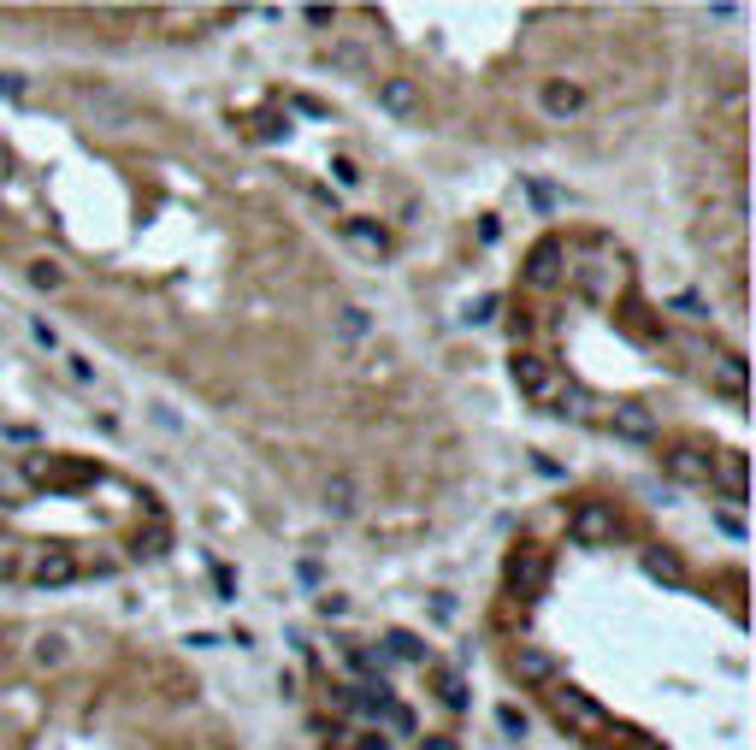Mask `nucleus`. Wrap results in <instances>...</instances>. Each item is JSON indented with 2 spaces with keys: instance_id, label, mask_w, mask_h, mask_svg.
Returning a JSON list of instances; mask_svg holds the SVG:
<instances>
[{
  "instance_id": "obj_12",
  "label": "nucleus",
  "mask_w": 756,
  "mask_h": 750,
  "mask_svg": "<svg viewBox=\"0 0 756 750\" xmlns=\"http://www.w3.org/2000/svg\"><path fill=\"white\" fill-rule=\"evenodd\" d=\"M709 390H721L727 402H745V355H715L709 361Z\"/></svg>"
},
{
  "instance_id": "obj_24",
  "label": "nucleus",
  "mask_w": 756,
  "mask_h": 750,
  "mask_svg": "<svg viewBox=\"0 0 756 750\" xmlns=\"http://www.w3.org/2000/svg\"><path fill=\"white\" fill-rule=\"evenodd\" d=\"M497 727H503L508 739H526V715H520L514 703H503V709H497Z\"/></svg>"
},
{
  "instance_id": "obj_36",
  "label": "nucleus",
  "mask_w": 756,
  "mask_h": 750,
  "mask_svg": "<svg viewBox=\"0 0 756 750\" xmlns=\"http://www.w3.org/2000/svg\"><path fill=\"white\" fill-rule=\"evenodd\" d=\"M0 95H6V101L24 95V77H18V71H0Z\"/></svg>"
},
{
  "instance_id": "obj_7",
  "label": "nucleus",
  "mask_w": 756,
  "mask_h": 750,
  "mask_svg": "<svg viewBox=\"0 0 756 750\" xmlns=\"http://www.w3.org/2000/svg\"><path fill=\"white\" fill-rule=\"evenodd\" d=\"M378 107L390 119H414L420 113V83L414 77H378Z\"/></svg>"
},
{
  "instance_id": "obj_33",
  "label": "nucleus",
  "mask_w": 756,
  "mask_h": 750,
  "mask_svg": "<svg viewBox=\"0 0 756 750\" xmlns=\"http://www.w3.org/2000/svg\"><path fill=\"white\" fill-rule=\"evenodd\" d=\"M432 615H438V621H455V597H449V591H432Z\"/></svg>"
},
{
  "instance_id": "obj_15",
  "label": "nucleus",
  "mask_w": 756,
  "mask_h": 750,
  "mask_svg": "<svg viewBox=\"0 0 756 750\" xmlns=\"http://www.w3.org/2000/svg\"><path fill=\"white\" fill-rule=\"evenodd\" d=\"M325 508H331V520H349V514L361 508V485H355V473H331V479H325Z\"/></svg>"
},
{
  "instance_id": "obj_30",
  "label": "nucleus",
  "mask_w": 756,
  "mask_h": 750,
  "mask_svg": "<svg viewBox=\"0 0 756 750\" xmlns=\"http://www.w3.org/2000/svg\"><path fill=\"white\" fill-rule=\"evenodd\" d=\"M331 60L343 65V71H367V54L361 48H331Z\"/></svg>"
},
{
  "instance_id": "obj_14",
  "label": "nucleus",
  "mask_w": 756,
  "mask_h": 750,
  "mask_svg": "<svg viewBox=\"0 0 756 750\" xmlns=\"http://www.w3.org/2000/svg\"><path fill=\"white\" fill-rule=\"evenodd\" d=\"M662 467H668V479H674V485H709V461H703L697 449H668V455H662Z\"/></svg>"
},
{
  "instance_id": "obj_38",
  "label": "nucleus",
  "mask_w": 756,
  "mask_h": 750,
  "mask_svg": "<svg viewBox=\"0 0 756 750\" xmlns=\"http://www.w3.org/2000/svg\"><path fill=\"white\" fill-rule=\"evenodd\" d=\"M308 24H337V6H308Z\"/></svg>"
},
{
  "instance_id": "obj_20",
  "label": "nucleus",
  "mask_w": 756,
  "mask_h": 750,
  "mask_svg": "<svg viewBox=\"0 0 756 750\" xmlns=\"http://www.w3.org/2000/svg\"><path fill=\"white\" fill-rule=\"evenodd\" d=\"M591 408H597V402H591V390H585V384H567L556 414H562V420H591Z\"/></svg>"
},
{
  "instance_id": "obj_25",
  "label": "nucleus",
  "mask_w": 756,
  "mask_h": 750,
  "mask_svg": "<svg viewBox=\"0 0 756 750\" xmlns=\"http://www.w3.org/2000/svg\"><path fill=\"white\" fill-rule=\"evenodd\" d=\"M136 556H166V526L160 520L148 526V538H136Z\"/></svg>"
},
{
  "instance_id": "obj_41",
  "label": "nucleus",
  "mask_w": 756,
  "mask_h": 750,
  "mask_svg": "<svg viewBox=\"0 0 756 750\" xmlns=\"http://www.w3.org/2000/svg\"><path fill=\"white\" fill-rule=\"evenodd\" d=\"M225 750H231V745H225Z\"/></svg>"
},
{
  "instance_id": "obj_35",
  "label": "nucleus",
  "mask_w": 756,
  "mask_h": 750,
  "mask_svg": "<svg viewBox=\"0 0 756 750\" xmlns=\"http://www.w3.org/2000/svg\"><path fill=\"white\" fill-rule=\"evenodd\" d=\"M290 107H296V113H308V119H331V113H325V107H319L314 95H296V101H290Z\"/></svg>"
},
{
  "instance_id": "obj_8",
  "label": "nucleus",
  "mask_w": 756,
  "mask_h": 750,
  "mask_svg": "<svg viewBox=\"0 0 756 750\" xmlns=\"http://www.w3.org/2000/svg\"><path fill=\"white\" fill-rule=\"evenodd\" d=\"M508 668H514V680H526V686H556V656L538 650V644H520V650L508 656Z\"/></svg>"
},
{
  "instance_id": "obj_19",
  "label": "nucleus",
  "mask_w": 756,
  "mask_h": 750,
  "mask_svg": "<svg viewBox=\"0 0 756 750\" xmlns=\"http://www.w3.org/2000/svg\"><path fill=\"white\" fill-rule=\"evenodd\" d=\"M432 680H438V697L449 709H467V680H461L455 668H432Z\"/></svg>"
},
{
  "instance_id": "obj_3",
  "label": "nucleus",
  "mask_w": 756,
  "mask_h": 750,
  "mask_svg": "<svg viewBox=\"0 0 756 750\" xmlns=\"http://www.w3.org/2000/svg\"><path fill=\"white\" fill-rule=\"evenodd\" d=\"M532 290H556V284H567V243L562 237H544V243H532V254H526V272H520Z\"/></svg>"
},
{
  "instance_id": "obj_21",
  "label": "nucleus",
  "mask_w": 756,
  "mask_h": 750,
  "mask_svg": "<svg viewBox=\"0 0 756 750\" xmlns=\"http://www.w3.org/2000/svg\"><path fill=\"white\" fill-rule=\"evenodd\" d=\"M30 284H36V290H60L65 272L54 266V260H30Z\"/></svg>"
},
{
  "instance_id": "obj_16",
  "label": "nucleus",
  "mask_w": 756,
  "mask_h": 750,
  "mask_svg": "<svg viewBox=\"0 0 756 750\" xmlns=\"http://www.w3.org/2000/svg\"><path fill=\"white\" fill-rule=\"evenodd\" d=\"M343 237L361 254H390V237H384V225H373V219H343Z\"/></svg>"
},
{
  "instance_id": "obj_27",
  "label": "nucleus",
  "mask_w": 756,
  "mask_h": 750,
  "mask_svg": "<svg viewBox=\"0 0 756 750\" xmlns=\"http://www.w3.org/2000/svg\"><path fill=\"white\" fill-rule=\"evenodd\" d=\"M331 172H337V184H343V189H355V184H361V166H355L349 154H337V160H331Z\"/></svg>"
},
{
  "instance_id": "obj_11",
  "label": "nucleus",
  "mask_w": 756,
  "mask_h": 750,
  "mask_svg": "<svg viewBox=\"0 0 756 750\" xmlns=\"http://www.w3.org/2000/svg\"><path fill=\"white\" fill-rule=\"evenodd\" d=\"M709 485H721L727 502H745V455H739V449L709 455Z\"/></svg>"
},
{
  "instance_id": "obj_39",
  "label": "nucleus",
  "mask_w": 756,
  "mask_h": 750,
  "mask_svg": "<svg viewBox=\"0 0 756 750\" xmlns=\"http://www.w3.org/2000/svg\"><path fill=\"white\" fill-rule=\"evenodd\" d=\"M343 750H390V745H384V733H367L361 745H343Z\"/></svg>"
},
{
  "instance_id": "obj_17",
  "label": "nucleus",
  "mask_w": 756,
  "mask_h": 750,
  "mask_svg": "<svg viewBox=\"0 0 756 750\" xmlns=\"http://www.w3.org/2000/svg\"><path fill=\"white\" fill-rule=\"evenodd\" d=\"M384 644H390V656H396V662H432L426 638H420V632H408V626H390V632H384Z\"/></svg>"
},
{
  "instance_id": "obj_28",
  "label": "nucleus",
  "mask_w": 756,
  "mask_h": 750,
  "mask_svg": "<svg viewBox=\"0 0 756 750\" xmlns=\"http://www.w3.org/2000/svg\"><path fill=\"white\" fill-rule=\"evenodd\" d=\"M674 308L686 313V319H697V325H703V319L715 313V308H709V302H703V296H674Z\"/></svg>"
},
{
  "instance_id": "obj_4",
  "label": "nucleus",
  "mask_w": 756,
  "mask_h": 750,
  "mask_svg": "<svg viewBox=\"0 0 756 750\" xmlns=\"http://www.w3.org/2000/svg\"><path fill=\"white\" fill-rule=\"evenodd\" d=\"M538 107H544V119L567 125V119H579V113H585V89H579V83H567V77H550V83L538 89Z\"/></svg>"
},
{
  "instance_id": "obj_31",
  "label": "nucleus",
  "mask_w": 756,
  "mask_h": 750,
  "mask_svg": "<svg viewBox=\"0 0 756 750\" xmlns=\"http://www.w3.org/2000/svg\"><path fill=\"white\" fill-rule=\"evenodd\" d=\"M497 308H503V296H479V308L467 313L473 325H485V319H497Z\"/></svg>"
},
{
  "instance_id": "obj_13",
  "label": "nucleus",
  "mask_w": 756,
  "mask_h": 750,
  "mask_svg": "<svg viewBox=\"0 0 756 750\" xmlns=\"http://www.w3.org/2000/svg\"><path fill=\"white\" fill-rule=\"evenodd\" d=\"M544 573H550V556L544 550H514L508 556V585H520V597H532L544 585Z\"/></svg>"
},
{
  "instance_id": "obj_18",
  "label": "nucleus",
  "mask_w": 756,
  "mask_h": 750,
  "mask_svg": "<svg viewBox=\"0 0 756 750\" xmlns=\"http://www.w3.org/2000/svg\"><path fill=\"white\" fill-rule=\"evenodd\" d=\"M644 573H650V579H662V585H686V567L674 562L668 550H644Z\"/></svg>"
},
{
  "instance_id": "obj_34",
  "label": "nucleus",
  "mask_w": 756,
  "mask_h": 750,
  "mask_svg": "<svg viewBox=\"0 0 756 750\" xmlns=\"http://www.w3.org/2000/svg\"><path fill=\"white\" fill-rule=\"evenodd\" d=\"M30 331H36V343H42V349H60V331H54V325H48V319H36V325H30Z\"/></svg>"
},
{
  "instance_id": "obj_37",
  "label": "nucleus",
  "mask_w": 756,
  "mask_h": 750,
  "mask_svg": "<svg viewBox=\"0 0 756 750\" xmlns=\"http://www.w3.org/2000/svg\"><path fill=\"white\" fill-rule=\"evenodd\" d=\"M526 189H532V201H538V207H544V213H550V207H556V189H550V184H526Z\"/></svg>"
},
{
  "instance_id": "obj_40",
  "label": "nucleus",
  "mask_w": 756,
  "mask_h": 750,
  "mask_svg": "<svg viewBox=\"0 0 756 750\" xmlns=\"http://www.w3.org/2000/svg\"><path fill=\"white\" fill-rule=\"evenodd\" d=\"M420 750H461L455 739H420Z\"/></svg>"
},
{
  "instance_id": "obj_9",
  "label": "nucleus",
  "mask_w": 756,
  "mask_h": 750,
  "mask_svg": "<svg viewBox=\"0 0 756 750\" xmlns=\"http://www.w3.org/2000/svg\"><path fill=\"white\" fill-rule=\"evenodd\" d=\"M77 573H83V567H77V556L54 544V550H36V562H30V573H24V579H36V585H71Z\"/></svg>"
},
{
  "instance_id": "obj_26",
  "label": "nucleus",
  "mask_w": 756,
  "mask_h": 750,
  "mask_svg": "<svg viewBox=\"0 0 756 750\" xmlns=\"http://www.w3.org/2000/svg\"><path fill=\"white\" fill-rule=\"evenodd\" d=\"M314 609L325 615V621H337V615H349V597H337V591H319V597H314Z\"/></svg>"
},
{
  "instance_id": "obj_2",
  "label": "nucleus",
  "mask_w": 756,
  "mask_h": 750,
  "mask_svg": "<svg viewBox=\"0 0 756 750\" xmlns=\"http://www.w3.org/2000/svg\"><path fill=\"white\" fill-rule=\"evenodd\" d=\"M567 538H573L579 550L609 544V538H615V508H609V502H579V508L567 514Z\"/></svg>"
},
{
  "instance_id": "obj_10",
  "label": "nucleus",
  "mask_w": 756,
  "mask_h": 750,
  "mask_svg": "<svg viewBox=\"0 0 756 750\" xmlns=\"http://www.w3.org/2000/svg\"><path fill=\"white\" fill-rule=\"evenodd\" d=\"M615 438L627 443H656V420H650V408H632V402H621V408H609V420H603Z\"/></svg>"
},
{
  "instance_id": "obj_5",
  "label": "nucleus",
  "mask_w": 756,
  "mask_h": 750,
  "mask_svg": "<svg viewBox=\"0 0 756 750\" xmlns=\"http://www.w3.org/2000/svg\"><path fill=\"white\" fill-rule=\"evenodd\" d=\"M508 373H514V390H520V396H550V390H556L550 361H544V355H532V349H520V355L508 361Z\"/></svg>"
},
{
  "instance_id": "obj_1",
  "label": "nucleus",
  "mask_w": 756,
  "mask_h": 750,
  "mask_svg": "<svg viewBox=\"0 0 756 750\" xmlns=\"http://www.w3.org/2000/svg\"><path fill=\"white\" fill-rule=\"evenodd\" d=\"M550 715H556L562 727H573V733H609V709H603L597 697L573 691V686H556V691H550Z\"/></svg>"
},
{
  "instance_id": "obj_22",
  "label": "nucleus",
  "mask_w": 756,
  "mask_h": 750,
  "mask_svg": "<svg viewBox=\"0 0 756 750\" xmlns=\"http://www.w3.org/2000/svg\"><path fill=\"white\" fill-rule=\"evenodd\" d=\"M60 662H65V638L60 632H48V638L36 644V668H60Z\"/></svg>"
},
{
  "instance_id": "obj_29",
  "label": "nucleus",
  "mask_w": 756,
  "mask_h": 750,
  "mask_svg": "<svg viewBox=\"0 0 756 750\" xmlns=\"http://www.w3.org/2000/svg\"><path fill=\"white\" fill-rule=\"evenodd\" d=\"M378 721H390L396 733H414V715H408L402 703H384V715H378Z\"/></svg>"
},
{
  "instance_id": "obj_23",
  "label": "nucleus",
  "mask_w": 756,
  "mask_h": 750,
  "mask_svg": "<svg viewBox=\"0 0 756 750\" xmlns=\"http://www.w3.org/2000/svg\"><path fill=\"white\" fill-rule=\"evenodd\" d=\"M367 325H373L367 308H343V313H337V331H343V337H367Z\"/></svg>"
},
{
  "instance_id": "obj_32",
  "label": "nucleus",
  "mask_w": 756,
  "mask_h": 750,
  "mask_svg": "<svg viewBox=\"0 0 756 750\" xmlns=\"http://www.w3.org/2000/svg\"><path fill=\"white\" fill-rule=\"evenodd\" d=\"M65 367H71V378H77V384H95V367H89L83 355H65Z\"/></svg>"
},
{
  "instance_id": "obj_6",
  "label": "nucleus",
  "mask_w": 756,
  "mask_h": 750,
  "mask_svg": "<svg viewBox=\"0 0 756 750\" xmlns=\"http://www.w3.org/2000/svg\"><path fill=\"white\" fill-rule=\"evenodd\" d=\"M83 113H89V119H101L107 130H130V125H136V107L119 101L113 89H83Z\"/></svg>"
}]
</instances>
